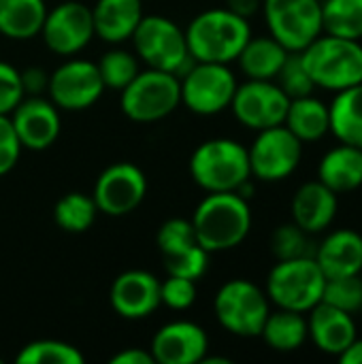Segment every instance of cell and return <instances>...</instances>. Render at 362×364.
Here are the masks:
<instances>
[{
	"label": "cell",
	"mask_w": 362,
	"mask_h": 364,
	"mask_svg": "<svg viewBox=\"0 0 362 364\" xmlns=\"http://www.w3.org/2000/svg\"><path fill=\"white\" fill-rule=\"evenodd\" d=\"M196 241L209 254L241 245L252 230V209L237 192H209L192 215Z\"/></svg>",
	"instance_id": "6da1fadb"
},
{
	"label": "cell",
	"mask_w": 362,
	"mask_h": 364,
	"mask_svg": "<svg viewBox=\"0 0 362 364\" xmlns=\"http://www.w3.org/2000/svg\"><path fill=\"white\" fill-rule=\"evenodd\" d=\"M250 36V21L226 6L198 13L186 28V43L194 62L230 64L239 58Z\"/></svg>",
	"instance_id": "7a4b0ae2"
},
{
	"label": "cell",
	"mask_w": 362,
	"mask_h": 364,
	"mask_svg": "<svg viewBox=\"0 0 362 364\" xmlns=\"http://www.w3.org/2000/svg\"><path fill=\"white\" fill-rule=\"evenodd\" d=\"M299 53L316 87L341 92L362 81L361 41L322 32Z\"/></svg>",
	"instance_id": "3957f363"
},
{
	"label": "cell",
	"mask_w": 362,
	"mask_h": 364,
	"mask_svg": "<svg viewBox=\"0 0 362 364\" xmlns=\"http://www.w3.org/2000/svg\"><path fill=\"white\" fill-rule=\"evenodd\" d=\"M190 175L205 192H237L252 179L247 147L224 136L203 141L190 156Z\"/></svg>",
	"instance_id": "277c9868"
},
{
	"label": "cell",
	"mask_w": 362,
	"mask_h": 364,
	"mask_svg": "<svg viewBox=\"0 0 362 364\" xmlns=\"http://www.w3.org/2000/svg\"><path fill=\"white\" fill-rule=\"evenodd\" d=\"M326 275L314 256L277 260L267 277V296L280 309L307 314L324 296Z\"/></svg>",
	"instance_id": "5b68a950"
},
{
	"label": "cell",
	"mask_w": 362,
	"mask_h": 364,
	"mask_svg": "<svg viewBox=\"0 0 362 364\" xmlns=\"http://www.w3.org/2000/svg\"><path fill=\"white\" fill-rule=\"evenodd\" d=\"M137 58L149 68L166 70L181 77L192 64V55L186 43V30L164 15H143L132 32Z\"/></svg>",
	"instance_id": "8992f818"
},
{
	"label": "cell",
	"mask_w": 362,
	"mask_h": 364,
	"mask_svg": "<svg viewBox=\"0 0 362 364\" xmlns=\"http://www.w3.org/2000/svg\"><path fill=\"white\" fill-rule=\"evenodd\" d=\"M181 105L179 77L166 70L147 68L122 90V113L139 124H151L169 117Z\"/></svg>",
	"instance_id": "52a82bcc"
},
{
	"label": "cell",
	"mask_w": 362,
	"mask_h": 364,
	"mask_svg": "<svg viewBox=\"0 0 362 364\" xmlns=\"http://www.w3.org/2000/svg\"><path fill=\"white\" fill-rule=\"evenodd\" d=\"M213 314L224 331L235 337H260L271 314V301L262 288L250 279L226 282L213 299Z\"/></svg>",
	"instance_id": "ba28073f"
},
{
	"label": "cell",
	"mask_w": 362,
	"mask_h": 364,
	"mask_svg": "<svg viewBox=\"0 0 362 364\" xmlns=\"http://www.w3.org/2000/svg\"><path fill=\"white\" fill-rule=\"evenodd\" d=\"M237 77L228 64L218 62H194L181 77V105L196 115H218L230 107Z\"/></svg>",
	"instance_id": "9c48e42d"
},
{
	"label": "cell",
	"mask_w": 362,
	"mask_h": 364,
	"mask_svg": "<svg viewBox=\"0 0 362 364\" xmlns=\"http://www.w3.org/2000/svg\"><path fill=\"white\" fill-rule=\"evenodd\" d=\"M269 34L288 51H303L322 30L320 0H262Z\"/></svg>",
	"instance_id": "30bf717a"
},
{
	"label": "cell",
	"mask_w": 362,
	"mask_h": 364,
	"mask_svg": "<svg viewBox=\"0 0 362 364\" xmlns=\"http://www.w3.org/2000/svg\"><path fill=\"white\" fill-rule=\"evenodd\" d=\"M252 177L275 183L288 179L301 164L303 143L282 124L258 130L252 147L247 149Z\"/></svg>",
	"instance_id": "8fae6325"
},
{
	"label": "cell",
	"mask_w": 362,
	"mask_h": 364,
	"mask_svg": "<svg viewBox=\"0 0 362 364\" xmlns=\"http://www.w3.org/2000/svg\"><path fill=\"white\" fill-rule=\"evenodd\" d=\"M290 107V98L275 81L247 79L237 85L230 111L239 124L250 130H265L273 126H282Z\"/></svg>",
	"instance_id": "7c38bea8"
},
{
	"label": "cell",
	"mask_w": 362,
	"mask_h": 364,
	"mask_svg": "<svg viewBox=\"0 0 362 364\" xmlns=\"http://www.w3.org/2000/svg\"><path fill=\"white\" fill-rule=\"evenodd\" d=\"M145 194V173L132 162H115L98 175L92 198L98 207V213L122 218L132 213L143 203Z\"/></svg>",
	"instance_id": "4fadbf2b"
},
{
	"label": "cell",
	"mask_w": 362,
	"mask_h": 364,
	"mask_svg": "<svg viewBox=\"0 0 362 364\" xmlns=\"http://www.w3.org/2000/svg\"><path fill=\"white\" fill-rule=\"evenodd\" d=\"M49 100L64 111H83L98 102L105 92L96 62L68 60L49 75Z\"/></svg>",
	"instance_id": "5bb4252c"
},
{
	"label": "cell",
	"mask_w": 362,
	"mask_h": 364,
	"mask_svg": "<svg viewBox=\"0 0 362 364\" xmlns=\"http://www.w3.org/2000/svg\"><path fill=\"white\" fill-rule=\"evenodd\" d=\"M38 34L43 36L47 49L53 53L75 55L96 36L92 9L77 0L62 2L53 6V11H47Z\"/></svg>",
	"instance_id": "9a60e30c"
},
{
	"label": "cell",
	"mask_w": 362,
	"mask_h": 364,
	"mask_svg": "<svg viewBox=\"0 0 362 364\" xmlns=\"http://www.w3.org/2000/svg\"><path fill=\"white\" fill-rule=\"evenodd\" d=\"M13 130L23 149H49L62 130L60 109L43 96H23L21 102L9 113Z\"/></svg>",
	"instance_id": "2e32d148"
},
{
	"label": "cell",
	"mask_w": 362,
	"mask_h": 364,
	"mask_svg": "<svg viewBox=\"0 0 362 364\" xmlns=\"http://www.w3.org/2000/svg\"><path fill=\"white\" fill-rule=\"evenodd\" d=\"M149 352L158 364H201L209 354V337L203 326L175 320L154 335Z\"/></svg>",
	"instance_id": "e0dca14e"
},
{
	"label": "cell",
	"mask_w": 362,
	"mask_h": 364,
	"mask_svg": "<svg viewBox=\"0 0 362 364\" xmlns=\"http://www.w3.org/2000/svg\"><path fill=\"white\" fill-rule=\"evenodd\" d=\"M109 301L113 311L124 320L149 318L160 303V282L149 271L132 269L117 275L111 284Z\"/></svg>",
	"instance_id": "ac0fdd59"
},
{
	"label": "cell",
	"mask_w": 362,
	"mask_h": 364,
	"mask_svg": "<svg viewBox=\"0 0 362 364\" xmlns=\"http://www.w3.org/2000/svg\"><path fill=\"white\" fill-rule=\"evenodd\" d=\"M307 333L309 341L329 356H339L356 337V322L352 314L337 309L324 301L307 311Z\"/></svg>",
	"instance_id": "d6986e66"
},
{
	"label": "cell",
	"mask_w": 362,
	"mask_h": 364,
	"mask_svg": "<svg viewBox=\"0 0 362 364\" xmlns=\"http://www.w3.org/2000/svg\"><path fill=\"white\" fill-rule=\"evenodd\" d=\"M339 194L326 188L322 181L303 183L290 203L292 222L301 226L307 235H318L331 228L339 211Z\"/></svg>",
	"instance_id": "ffe728a7"
},
{
	"label": "cell",
	"mask_w": 362,
	"mask_h": 364,
	"mask_svg": "<svg viewBox=\"0 0 362 364\" xmlns=\"http://www.w3.org/2000/svg\"><path fill=\"white\" fill-rule=\"evenodd\" d=\"M326 279L362 273V235L352 228H339L324 237L314 254Z\"/></svg>",
	"instance_id": "44dd1931"
},
{
	"label": "cell",
	"mask_w": 362,
	"mask_h": 364,
	"mask_svg": "<svg viewBox=\"0 0 362 364\" xmlns=\"http://www.w3.org/2000/svg\"><path fill=\"white\" fill-rule=\"evenodd\" d=\"M94 34L111 45L124 43L132 36L143 19L141 0H96L92 6Z\"/></svg>",
	"instance_id": "7402d4cb"
},
{
	"label": "cell",
	"mask_w": 362,
	"mask_h": 364,
	"mask_svg": "<svg viewBox=\"0 0 362 364\" xmlns=\"http://www.w3.org/2000/svg\"><path fill=\"white\" fill-rule=\"evenodd\" d=\"M318 181L335 194L354 192L362 186V149L339 143L329 149L318 164Z\"/></svg>",
	"instance_id": "603a6c76"
},
{
	"label": "cell",
	"mask_w": 362,
	"mask_h": 364,
	"mask_svg": "<svg viewBox=\"0 0 362 364\" xmlns=\"http://www.w3.org/2000/svg\"><path fill=\"white\" fill-rule=\"evenodd\" d=\"M288 53L290 51L282 43H277L271 34L269 36H250V41L243 45L237 62L247 79L275 81Z\"/></svg>",
	"instance_id": "cb8c5ba5"
},
{
	"label": "cell",
	"mask_w": 362,
	"mask_h": 364,
	"mask_svg": "<svg viewBox=\"0 0 362 364\" xmlns=\"http://www.w3.org/2000/svg\"><path fill=\"white\" fill-rule=\"evenodd\" d=\"M284 126L301 141V143H316L331 132V115L329 105L316 98L314 94L292 98Z\"/></svg>",
	"instance_id": "d4e9b609"
},
{
	"label": "cell",
	"mask_w": 362,
	"mask_h": 364,
	"mask_svg": "<svg viewBox=\"0 0 362 364\" xmlns=\"http://www.w3.org/2000/svg\"><path fill=\"white\" fill-rule=\"evenodd\" d=\"M329 115L335 139L362 149V81L335 94L329 105Z\"/></svg>",
	"instance_id": "484cf974"
},
{
	"label": "cell",
	"mask_w": 362,
	"mask_h": 364,
	"mask_svg": "<svg viewBox=\"0 0 362 364\" xmlns=\"http://www.w3.org/2000/svg\"><path fill=\"white\" fill-rule=\"evenodd\" d=\"M260 337L265 339V343L273 352H280V354L297 352L309 339L307 318H305V314L277 307V311H271L267 316V322L260 331Z\"/></svg>",
	"instance_id": "4316f807"
},
{
	"label": "cell",
	"mask_w": 362,
	"mask_h": 364,
	"mask_svg": "<svg viewBox=\"0 0 362 364\" xmlns=\"http://www.w3.org/2000/svg\"><path fill=\"white\" fill-rule=\"evenodd\" d=\"M45 15V0H0V34L28 41L41 32Z\"/></svg>",
	"instance_id": "83f0119b"
},
{
	"label": "cell",
	"mask_w": 362,
	"mask_h": 364,
	"mask_svg": "<svg viewBox=\"0 0 362 364\" xmlns=\"http://www.w3.org/2000/svg\"><path fill=\"white\" fill-rule=\"evenodd\" d=\"M320 6L326 34L362 41V0H320Z\"/></svg>",
	"instance_id": "f1b7e54d"
},
{
	"label": "cell",
	"mask_w": 362,
	"mask_h": 364,
	"mask_svg": "<svg viewBox=\"0 0 362 364\" xmlns=\"http://www.w3.org/2000/svg\"><path fill=\"white\" fill-rule=\"evenodd\" d=\"M98 215V207L92 196L83 192H68L64 194L53 207L55 224L70 235L85 232Z\"/></svg>",
	"instance_id": "f546056e"
},
{
	"label": "cell",
	"mask_w": 362,
	"mask_h": 364,
	"mask_svg": "<svg viewBox=\"0 0 362 364\" xmlns=\"http://www.w3.org/2000/svg\"><path fill=\"white\" fill-rule=\"evenodd\" d=\"M19 364H83V354L58 339H38L21 348L15 358Z\"/></svg>",
	"instance_id": "4dcf8cb0"
},
{
	"label": "cell",
	"mask_w": 362,
	"mask_h": 364,
	"mask_svg": "<svg viewBox=\"0 0 362 364\" xmlns=\"http://www.w3.org/2000/svg\"><path fill=\"white\" fill-rule=\"evenodd\" d=\"M98 73L102 77L105 87L111 90H124L137 75H139V58L132 51L126 49H109L100 55V60L96 62Z\"/></svg>",
	"instance_id": "1f68e13d"
},
{
	"label": "cell",
	"mask_w": 362,
	"mask_h": 364,
	"mask_svg": "<svg viewBox=\"0 0 362 364\" xmlns=\"http://www.w3.org/2000/svg\"><path fill=\"white\" fill-rule=\"evenodd\" d=\"M156 241H158V247L162 252V258H173V256H177V254L198 245L194 228H192V222L183 220V218L166 220L160 226V230L156 235Z\"/></svg>",
	"instance_id": "d6a6232c"
},
{
	"label": "cell",
	"mask_w": 362,
	"mask_h": 364,
	"mask_svg": "<svg viewBox=\"0 0 362 364\" xmlns=\"http://www.w3.org/2000/svg\"><path fill=\"white\" fill-rule=\"evenodd\" d=\"M312 235H307L301 226L294 222L282 224L275 228L271 237V252L277 260H290L301 256H314L312 254Z\"/></svg>",
	"instance_id": "836d02e7"
},
{
	"label": "cell",
	"mask_w": 362,
	"mask_h": 364,
	"mask_svg": "<svg viewBox=\"0 0 362 364\" xmlns=\"http://www.w3.org/2000/svg\"><path fill=\"white\" fill-rule=\"evenodd\" d=\"M322 301L354 316L356 311L362 309V277L361 275H348V277L326 279Z\"/></svg>",
	"instance_id": "e575fe53"
},
{
	"label": "cell",
	"mask_w": 362,
	"mask_h": 364,
	"mask_svg": "<svg viewBox=\"0 0 362 364\" xmlns=\"http://www.w3.org/2000/svg\"><path fill=\"white\" fill-rule=\"evenodd\" d=\"M275 83L286 92V96L292 100V98H301V96H309L314 94L316 85L303 64V58L299 51H290L284 66L280 68L277 77H275Z\"/></svg>",
	"instance_id": "d590c367"
},
{
	"label": "cell",
	"mask_w": 362,
	"mask_h": 364,
	"mask_svg": "<svg viewBox=\"0 0 362 364\" xmlns=\"http://www.w3.org/2000/svg\"><path fill=\"white\" fill-rule=\"evenodd\" d=\"M164 269L169 275L186 277V279H201L209 269V252L201 245H194L173 258H164Z\"/></svg>",
	"instance_id": "8d00e7d4"
},
{
	"label": "cell",
	"mask_w": 362,
	"mask_h": 364,
	"mask_svg": "<svg viewBox=\"0 0 362 364\" xmlns=\"http://www.w3.org/2000/svg\"><path fill=\"white\" fill-rule=\"evenodd\" d=\"M160 303L177 311L190 309L196 303V284L186 277L169 275L160 282Z\"/></svg>",
	"instance_id": "74e56055"
},
{
	"label": "cell",
	"mask_w": 362,
	"mask_h": 364,
	"mask_svg": "<svg viewBox=\"0 0 362 364\" xmlns=\"http://www.w3.org/2000/svg\"><path fill=\"white\" fill-rule=\"evenodd\" d=\"M23 96L19 70L9 62H0V115H9Z\"/></svg>",
	"instance_id": "f35d334b"
},
{
	"label": "cell",
	"mask_w": 362,
	"mask_h": 364,
	"mask_svg": "<svg viewBox=\"0 0 362 364\" xmlns=\"http://www.w3.org/2000/svg\"><path fill=\"white\" fill-rule=\"evenodd\" d=\"M21 143L13 130L9 115H0V177L11 173L21 156Z\"/></svg>",
	"instance_id": "ab89813d"
},
{
	"label": "cell",
	"mask_w": 362,
	"mask_h": 364,
	"mask_svg": "<svg viewBox=\"0 0 362 364\" xmlns=\"http://www.w3.org/2000/svg\"><path fill=\"white\" fill-rule=\"evenodd\" d=\"M21 85L26 96H41L49 85V75L38 66H28L21 73Z\"/></svg>",
	"instance_id": "60d3db41"
},
{
	"label": "cell",
	"mask_w": 362,
	"mask_h": 364,
	"mask_svg": "<svg viewBox=\"0 0 362 364\" xmlns=\"http://www.w3.org/2000/svg\"><path fill=\"white\" fill-rule=\"evenodd\" d=\"M111 364H156V360L151 352H145L139 348H126L111 358Z\"/></svg>",
	"instance_id": "b9f144b4"
},
{
	"label": "cell",
	"mask_w": 362,
	"mask_h": 364,
	"mask_svg": "<svg viewBox=\"0 0 362 364\" xmlns=\"http://www.w3.org/2000/svg\"><path fill=\"white\" fill-rule=\"evenodd\" d=\"M262 6V0H226V9H230L233 13L250 19L252 15H256Z\"/></svg>",
	"instance_id": "7bdbcfd3"
},
{
	"label": "cell",
	"mask_w": 362,
	"mask_h": 364,
	"mask_svg": "<svg viewBox=\"0 0 362 364\" xmlns=\"http://www.w3.org/2000/svg\"><path fill=\"white\" fill-rule=\"evenodd\" d=\"M337 358L344 364H362V339L356 337Z\"/></svg>",
	"instance_id": "ee69618b"
},
{
	"label": "cell",
	"mask_w": 362,
	"mask_h": 364,
	"mask_svg": "<svg viewBox=\"0 0 362 364\" xmlns=\"http://www.w3.org/2000/svg\"><path fill=\"white\" fill-rule=\"evenodd\" d=\"M0 363H2V358H0Z\"/></svg>",
	"instance_id": "f6af8a7d"
}]
</instances>
